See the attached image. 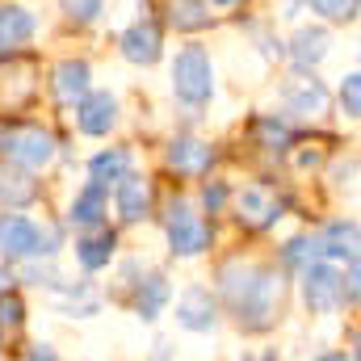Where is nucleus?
Masks as SVG:
<instances>
[{"label": "nucleus", "instance_id": "nucleus-1", "mask_svg": "<svg viewBox=\"0 0 361 361\" xmlns=\"http://www.w3.org/2000/svg\"><path fill=\"white\" fill-rule=\"evenodd\" d=\"M219 290L235 315V324L244 332H265L277 319V302H281V281L269 265L257 261H231L219 269Z\"/></svg>", "mask_w": 361, "mask_h": 361}, {"label": "nucleus", "instance_id": "nucleus-2", "mask_svg": "<svg viewBox=\"0 0 361 361\" xmlns=\"http://www.w3.org/2000/svg\"><path fill=\"white\" fill-rule=\"evenodd\" d=\"M173 92H177L180 105H189V109H202V105H210V97H214V68H210V55H206V47H180L177 59H173Z\"/></svg>", "mask_w": 361, "mask_h": 361}, {"label": "nucleus", "instance_id": "nucleus-3", "mask_svg": "<svg viewBox=\"0 0 361 361\" xmlns=\"http://www.w3.org/2000/svg\"><path fill=\"white\" fill-rule=\"evenodd\" d=\"M55 252H59L55 231H42L25 214H0V257L30 261V257H55Z\"/></svg>", "mask_w": 361, "mask_h": 361}, {"label": "nucleus", "instance_id": "nucleus-4", "mask_svg": "<svg viewBox=\"0 0 361 361\" xmlns=\"http://www.w3.org/2000/svg\"><path fill=\"white\" fill-rule=\"evenodd\" d=\"M0 152L8 156V164L34 173V169H47V164H51L55 139H51V130H42V126H34V122H17V126L0 122Z\"/></svg>", "mask_w": 361, "mask_h": 361}, {"label": "nucleus", "instance_id": "nucleus-5", "mask_svg": "<svg viewBox=\"0 0 361 361\" xmlns=\"http://www.w3.org/2000/svg\"><path fill=\"white\" fill-rule=\"evenodd\" d=\"M164 235H169V248L173 257H197L210 248V227L193 214V206L185 197L169 202V219H164Z\"/></svg>", "mask_w": 361, "mask_h": 361}, {"label": "nucleus", "instance_id": "nucleus-6", "mask_svg": "<svg viewBox=\"0 0 361 361\" xmlns=\"http://www.w3.org/2000/svg\"><path fill=\"white\" fill-rule=\"evenodd\" d=\"M302 298H307V307L315 315L341 311L345 307V277H341V269L328 265V261H311L302 269Z\"/></svg>", "mask_w": 361, "mask_h": 361}, {"label": "nucleus", "instance_id": "nucleus-7", "mask_svg": "<svg viewBox=\"0 0 361 361\" xmlns=\"http://www.w3.org/2000/svg\"><path fill=\"white\" fill-rule=\"evenodd\" d=\"M76 126H80V135H92V139L109 135L118 126V101H114V92H89V97H80L76 101Z\"/></svg>", "mask_w": 361, "mask_h": 361}, {"label": "nucleus", "instance_id": "nucleus-8", "mask_svg": "<svg viewBox=\"0 0 361 361\" xmlns=\"http://www.w3.org/2000/svg\"><path fill=\"white\" fill-rule=\"evenodd\" d=\"M177 324L185 332H210L219 324V302L206 286H189L177 302Z\"/></svg>", "mask_w": 361, "mask_h": 361}, {"label": "nucleus", "instance_id": "nucleus-9", "mask_svg": "<svg viewBox=\"0 0 361 361\" xmlns=\"http://www.w3.org/2000/svg\"><path fill=\"white\" fill-rule=\"evenodd\" d=\"M118 47H122V55H126L130 63L152 68V63L160 59L164 38H160V25H156V21H135V25H126V30H122Z\"/></svg>", "mask_w": 361, "mask_h": 361}, {"label": "nucleus", "instance_id": "nucleus-10", "mask_svg": "<svg viewBox=\"0 0 361 361\" xmlns=\"http://www.w3.org/2000/svg\"><path fill=\"white\" fill-rule=\"evenodd\" d=\"M315 252L324 261H357V223L353 219H341V223H328L319 235H315Z\"/></svg>", "mask_w": 361, "mask_h": 361}, {"label": "nucleus", "instance_id": "nucleus-11", "mask_svg": "<svg viewBox=\"0 0 361 361\" xmlns=\"http://www.w3.org/2000/svg\"><path fill=\"white\" fill-rule=\"evenodd\" d=\"M169 169L180 177H206L214 169V147H206L197 139H173L169 143Z\"/></svg>", "mask_w": 361, "mask_h": 361}, {"label": "nucleus", "instance_id": "nucleus-12", "mask_svg": "<svg viewBox=\"0 0 361 361\" xmlns=\"http://www.w3.org/2000/svg\"><path fill=\"white\" fill-rule=\"evenodd\" d=\"M328 47H332V38H328L324 25H302V30L294 34V42H290V59H294L298 72H315V68L324 63Z\"/></svg>", "mask_w": 361, "mask_h": 361}, {"label": "nucleus", "instance_id": "nucleus-13", "mask_svg": "<svg viewBox=\"0 0 361 361\" xmlns=\"http://www.w3.org/2000/svg\"><path fill=\"white\" fill-rule=\"evenodd\" d=\"M118 214L122 223H143L152 214V185L139 173H126L118 180Z\"/></svg>", "mask_w": 361, "mask_h": 361}, {"label": "nucleus", "instance_id": "nucleus-14", "mask_svg": "<svg viewBox=\"0 0 361 361\" xmlns=\"http://www.w3.org/2000/svg\"><path fill=\"white\" fill-rule=\"evenodd\" d=\"M92 72L85 59H63L59 68H55V80H51V89H55V101L59 105H76L80 97H89L92 92Z\"/></svg>", "mask_w": 361, "mask_h": 361}, {"label": "nucleus", "instance_id": "nucleus-15", "mask_svg": "<svg viewBox=\"0 0 361 361\" xmlns=\"http://www.w3.org/2000/svg\"><path fill=\"white\" fill-rule=\"evenodd\" d=\"M114 248H118V235H114L109 227H92L89 235L76 240V261H80L89 273H97V269H105V265L114 261Z\"/></svg>", "mask_w": 361, "mask_h": 361}, {"label": "nucleus", "instance_id": "nucleus-16", "mask_svg": "<svg viewBox=\"0 0 361 361\" xmlns=\"http://www.w3.org/2000/svg\"><path fill=\"white\" fill-rule=\"evenodd\" d=\"M105 210H109V202H105V185H97V180H89L80 193H76V202H72V223L76 227H101L105 223Z\"/></svg>", "mask_w": 361, "mask_h": 361}, {"label": "nucleus", "instance_id": "nucleus-17", "mask_svg": "<svg viewBox=\"0 0 361 361\" xmlns=\"http://www.w3.org/2000/svg\"><path fill=\"white\" fill-rule=\"evenodd\" d=\"M34 197H38V180H30V173L17 169V164H0V202H4V206L21 210V206H30Z\"/></svg>", "mask_w": 361, "mask_h": 361}, {"label": "nucleus", "instance_id": "nucleus-18", "mask_svg": "<svg viewBox=\"0 0 361 361\" xmlns=\"http://www.w3.org/2000/svg\"><path fill=\"white\" fill-rule=\"evenodd\" d=\"M324 105H328V89L311 76H298V80H290L286 85V109L290 114H324Z\"/></svg>", "mask_w": 361, "mask_h": 361}, {"label": "nucleus", "instance_id": "nucleus-19", "mask_svg": "<svg viewBox=\"0 0 361 361\" xmlns=\"http://www.w3.org/2000/svg\"><path fill=\"white\" fill-rule=\"evenodd\" d=\"M34 38V17L21 4H4L0 8V51H17Z\"/></svg>", "mask_w": 361, "mask_h": 361}, {"label": "nucleus", "instance_id": "nucleus-20", "mask_svg": "<svg viewBox=\"0 0 361 361\" xmlns=\"http://www.w3.org/2000/svg\"><path fill=\"white\" fill-rule=\"evenodd\" d=\"M169 294H173V290H169V277H164V273H152V277H143V281H139V290H135V315L152 324V319L164 311Z\"/></svg>", "mask_w": 361, "mask_h": 361}, {"label": "nucleus", "instance_id": "nucleus-21", "mask_svg": "<svg viewBox=\"0 0 361 361\" xmlns=\"http://www.w3.org/2000/svg\"><path fill=\"white\" fill-rule=\"evenodd\" d=\"M244 227H273L277 219H281V210H277V202H269L261 189H244L240 193V214H235Z\"/></svg>", "mask_w": 361, "mask_h": 361}, {"label": "nucleus", "instance_id": "nucleus-22", "mask_svg": "<svg viewBox=\"0 0 361 361\" xmlns=\"http://www.w3.org/2000/svg\"><path fill=\"white\" fill-rule=\"evenodd\" d=\"M89 173L97 185H105L109 189V180H122L130 173V152L126 147H109V152H97L89 160Z\"/></svg>", "mask_w": 361, "mask_h": 361}, {"label": "nucleus", "instance_id": "nucleus-23", "mask_svg": "<svg viewBox=\"0 0 361 361\" xmlns=\"http://www.w3.org/2000/svg\"><path fill=\"white\" fill-rule=\"evenodd\" d=\"M252 130H257V143H261L265 152H286V147L294 143L290 126H286L281 118H273V114H265V118H257V122H252Z\"/></svg>", "mask_w": 361, "mask_h": 361}, {"label": "nucleus", "instance_id": "nucleus-24", "mask_svg": "<svg viewBox=\"0 0 361 361\" xmlns=\"http://www.w3.org/2000/svg\"><path fill=\"white\" fill-rule=\"evenodd\" d=\"M169 17H173L177 30H206L210 25V4L206 0H173Z\"/></svg>", "mask_w": 361, "mask_h": 361}, {"label": "nucleus", "instance_id": "nucleus-25", "mask_svg": "<svg viewBox=\"0 0 361 361\" xmlns=\"http://www.w3.org/2000/svg\"><path fill=\"white\" fill-rule=\"evenodd\" d=\"M281 261L290 265V269H307L311 261H319V252H315V240H290L286 248H281Z\"/></svg>", "mask_w": 361, "mask_h": 361}, {"label": "nucleus", "instance_id": "nucleus-26", "mask_svg": "<svg viewBox=\"0 0 361 361\" xmlns=\"http://www.w3.org/2000/svg\"><path fill=\"white\" fill-rule=\"evenodd\" d=\"M21 324H25V302L4 290V294H0V336H4V332H17Z\"/></svg>", "mask_w": 361, "mask_h": 361}, {"label": "nucleus", "instance_id": "nucleus-27", "mask_svg": "<svg viewBox=\"0 0 361 361\" xmlns=\"http://www.w3.org/2000/svg\"><path fill=\"white\" fill-rule=\"evenodd\" d=\"M307 4L328 21H353L357 17V0H307Z\"/></svg>", "mask_w": 361, "mask_h": 361}, {"label": "nucleus", "instance_id": "nucleus-28", "mask_svg": "<svg viewBox=\"0 0 361 361\" xmlns=\"http://www.w3.org/2000/svg\"><path fill=\"white\" fill-rule=\"evenodd\" d=\"M341 109H345V118H361V76L357 72H349L345 85H341Z\"/></svg>", "mask_w": 361, "mask_h": 361}, {"label": "nucleus", "instance_id": "nucleus-29", "mask_svg": "<svg viewBox=\"0 0 361 361\" xmlns=\"http://www.w3.org/2000/svg\"><path fill=\"white\" fill-rule=\"evenodd\" d=\"M101 8H105V0H63V13L72 17V21H97L101 17Z\"/></svg>", "mask_w": 361, "mask_h": 361}, {"label": "nucleus", "instance_id": "nucleus-30", "mask_svg": "<svg viewBox=\"0 0 361 361\" xmlns=\"http://www.w3.org/2000/svg\"><path fill=\"white\" fill-rule=\"evenodd\" d=\"M202 202H206V210H210V214H214V210H223V202H227V185H223V180L206 185V189H202Z\"/></svg>", "mask_w": 361, "mask_h": 361}, {"label": "nucleus", "instance_id": "nucleus-31", "mask_svg": "<svg viewBox=\"0 0 361 361\" xmlns=\"http://www.w3.org/2000/svg\"><path fill=\"white\" fill-rule=\"evenodd\" d=\"M25 277L34 281V286H59V277L51 265H25Z\"/></svg>", "mask_w": 361, "mask_h": 361}, {"label": "nucleus", "instance_id": "nucleus-32", "mask_svg": "<svg viewBox=\"0 0 361 361\" xmlns=\"http://www.w3.org/2000/svg\"><path fill=\"white\" fill-rule=\"evenodd\" d=\"M25 361H59V353H55L51 345H34V349H30V357H25Z\"/></svg>", "mask_w": 361, "mask_h": 361}, {"label": "nucleus", "instance_id": "nucleus-33", "mask_svg": "<svg viewBox=\"0 0 361 361\" xmlns=\"http://www.w3.org/2000/svg\"><path fill=\"white\" fill-rule=\"evenodd\" d=\"M315 361H353V357H349V353H319Z\"/></svg>", "mask_w": 361, "mask_h": 361}, {"label": "nucleus", "instance_id": "nucleus-34", "mask_svg": "<svg viewBox=\"0 0 361 361\" xmlns=\"http://www.w3.org/2000/svg\"><path fill=\"white\" fill-rule=\"evenodd\" d=\"M210 4H219V8H231V4H240V0H210Z\"/></svg>", "mask_w": 361, "mask_h": 361}, {"label": "nucleus", "instance_id": "nucleus-35", "mask_svg": "<svg viewBox=\"0 0 361 361\" xmlns=\"http://www.w3.org/2000/svg\"><path fill=\"white\" fill-rule=\"evenodd\" d=\"M261 361H277V349H265V353H261Z\"/></svg>", "mask_w": 361, "mask_h": 361}, {"label": "nucleus", "instance_id": "nucleus-36", "mask_svg": "<svg viewBox=\"0 0 361 361\" xmlns=\"http://www.w3.org/2000/svg\"><path fill=\"white\" fill-rule=\"evenodd\" d=\"M4 290H8V273L0 269V294H4Z\"/></svg>", "mask_w": 361, "mask_h": 361}]
</instances>
